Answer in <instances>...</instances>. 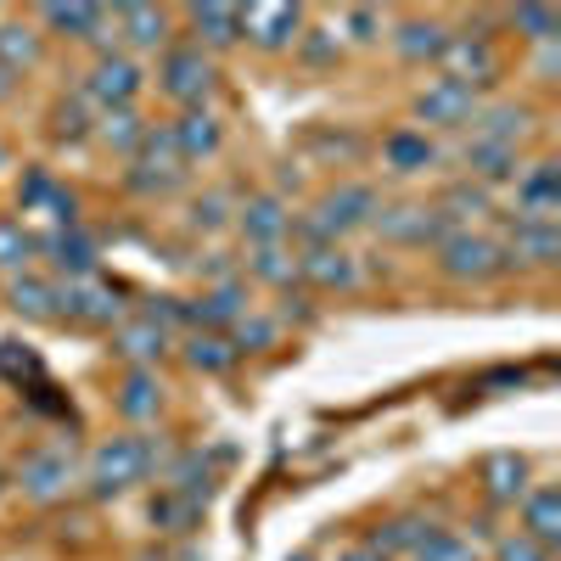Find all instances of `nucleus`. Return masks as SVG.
<instances>
[{"label": "nucleus", "instance_id": "nucleus-10", "mask_svg": "<svg viewBox=\"0 0 561 561\" xmlns=\"http://www.w3.org/2000/svg\"><path fill=\"white\" fill-rule=\"evenodd\" d=\"M135 90H140V68H135L129 57L107 51L96 68H90V79H84V102L107 113V107H129Z\"/></svg>", "mask_w": 561, "mask_h": 561}, {"label": "nucleus", "instance_id": "nucleus-27", "mask_svg": "<svg viewBox=\"0 0 561 561\" xmlns=\"http://www.w3.org/2000/svg\"><path fill=\"white\" fill-rule=\"evenodd\" d=\"M113 28L129 34L135 45H163L169 39V12H158V7H118Z\"/></svg>", "mask_w": 561, "mask_h": 561}, {"label": "nucleus", "instance_id": "nucleus-26", "mask_svg": "<svg viewBox=\"0 0 561 561\" xmlns=\"http://www.w3.org/2000/svg\"><path fill=\"white\" fill-rule=\"evenodd\" d=\"M158 404H163V388H158L152 370H129L124 388H118V410H124L129 421H152Z\"/></svg>", "mask_w": 561, "mask_h": 561}, {"label": "nucleus", "instance_id": "nucleus-7", "mask_svg": "<svg viewBox=\"0 0 561 561\" xmlns=\"http://www.w3.org/2000/svg\"><path fill=\"white\" fill-rule=\"evenodd\" d=\"M478 113V90L472 84H455V79H427V90L415 96V118L421 124H438V129H466Z\"/></svg>", "mask_w": 561, "mask_h": 561}, {"label": "nucleus", "instance_id": "nucleus-30", "mask_svg": "<svg viewBox=\"0 0 561 561\" xmlns=\"http://www.w3.org/2000/svg\"><path fill=\"white\" fill-rule=\"evenodd\" d=\"M12 309L28 314V320L62 314V309H57V287H51V280H39V275H18V280H12Z\"/></svg>", "mask_w": 561, "mask_h": 561}, {"label": "nucleus", "instance_id": "nucleus-24", "mask_svg": "<svg viewBox=\"0 0 561 561\" xmlns=\"http://www.w3.org/2000/svg\"><path fill=\"white\" fill-rule=\"evenodd\" d=\"M483 483H489L494 500H523V494H528V460L511 455V449L489 455V460H483Z\"/></svg>", "mask_w": 561, "mask_h": 561}, {"label": "nucleus", "instance_id": "nucleus-13", "mask_svg": "<svg viewBox=\"0 0 561 561\" xmlns=\"http://www.w3.org/2000/svg\"><path fill=\"white\" fill-rule=\"evenodd\" d=\"M237 225L253 248H275V242H287V230H293V208L280 197H248Z\"/></svg>", "mask_w": 561, "mask_h": 561}, {"label": "nucleus", "instance_id": "nucleus-39", "mask_svg": "<svg viewBox=\"0 0 561 561\" xmlns=\"http://www.w3.org/2000/svg\"><path fill=\"white\" fill-rule=\"evenodd\" d=\"M511 23H517L528 39H539V45H556V12H545V7H523Z\"/></svg>", "mask_w": 561, "mask_h": 561}, {"label": "nucleus", "instance_id": "nucleus-5", "mask_svg": "<svg viewBox=\"0 0 561 561\" xmlns=\"http://www.w3.org/2000/svg\"><path fill=\"white\" fill-rule=\"evenodd\" d=\"M158 79L180 107H203L208 90H214V62H208V51H197V45H174V51H163V62H158Z\"/></svg>", "mask_w": 561, "mask_h": 561}, {"label": "nucleus", "instance_id": "nucleus-33", "mask_svg": "<svg viewBox=\"0 0 561 561\" xmlns=\"http://www.w3.org/2000/svg\"><path fill=\"white\" fill-rule=\"evenodd\" d=\"M248 270L259 275V280H270V287H293L298 280V253H287V248H253L248 253Z\"/></svg>", "mask_w": 561, "mask_h": 561}, {"label": "nucleus", "instance_id": "nucleus-28", "mask_svg": "<svg viewBox=\"0 0 561 561\" xmlns=\"http://www.w3.org/2000/svg\"><path fill=\"white\" fill-rule=\"evenodd\" d=\"M185 365L219 377V370L237 365V348H230V337H219V332H192V337H185Z\"/></svg>", "mask_w": 561, "mask_h": 561}, {"label": "nucleus", "instance_id": "nucleus-6", "mask_svg": "<svg viewBox=\"0 0 561 561\" xmlns=\"http://www.w3.org/2000/svg\"><path fill=\"white\" fill-rule=\"evenodd\" d=\"M382 230V242H399V248H438L449 237V219L438 208H421V203H399V208H377V219H370Z\"/></svg>", "mask_w": 561, "mask_h": 561}, {"label": "nucleus", "instance_id": "nucleus-9", "mask_svg": "<svg viewBox=\"0 0 561 561\" xmlns=\"http://www.w3.org/2000/svg\"><path fill=\"white\" fill-rule=\"evenodd\" d=\"M438 68H444V79L478 90V84H489V79L500 73V57H494V45H489L483 34H449Z\"/></svg>", "mask_w": 561, "mask_h": 561}, {"label": "nucleus", "instance_id": "nucleus-35", "mask_svg": "<svg viewBox=\"0 0 561 561\" xmlns=\"http://www.w3.org/2000/svg\"><path fill=\"white\" fill-rule=\"evenodd\" d=\"M34 62H39L34 28H28V23H7V28H0V68L18 73V68H34Z\"/></svg>", "mask_w": 561, "mask_h": 561}, {"label": "nucleus", "instance_id": "nucleus-34", "mask_svg": "<svg viewBox=\"0 0 561 561\" xmlns=\"http://www.w3.org/2000/svg\"><path fill=\"white\" fill-rule=\"evenodd\" d=\"M466 169L478 174V185L505 180L511 169H517V147H489V140H472V147H466Z\"/></svg>", "mask_w": 561, "mask_h": 561}, {"label": "nucleus", "instance_id": "nucleus-41", "mask_svg": "<svg viewBox=\"0 0 561 561\" xmlns=\"http://www.w3.org/2000/svg\"><path fill=\"white\" fill-rule=\"evenodd\" d=\"M192 225H197V230H219V225H225V197H203V203L192 208Z\"/></svg>", "mask_w": 561, "mask_h": 561}, {"label": "nucleus", "instance_id": "nucleus-15", "mask_svg": "<svg viewBox=\"0 0 561 561\" xmlns=\"http://www.w3.org/2000/svg\"><path fill=\"white\" fill-rule=\"evenodd\" d=\"M242 28L253 34L259 51H280V45L298 39L304 12H298V7H248V12H242Z\"/></svg>", "mask_w": 561, "mask_h": 561}, {"label": "nucleus", "instance_id": "nucleus-21", "mask_svg": "<svg viewBox=\"0 0 561 561\" xmlns=\"http://www.w3.org/2000/svg\"><path fill=\"white\" fill-rule=\"evenodd\" d=\"M444 28L433 23V18H410V23H399V34H393V45H399V57L404 62H438L444 57Z\"/></svg>", "mask_w": 561, "mask_h": 561}, {"label": "nucleus", "instance_id": "nucleus-25", "mask_svg": "<svg viewBox=\"0 0 561 561\" xmlns=\"http://www.w3.org/2000/svg\"><path fill=\"white\" fill-rule=\"evenodd\" d=\"M185 314L203 320V332H208V325H237V320L248 314V298H242V287H230V280H225V287L203 293V298H197L192 309H185Z\"/></svg>", "mask_w": 561, "mask_h": 561}, {"label": "nucleus", "instance_id": "nucleus-2", "mask_svg": "<svg viewBox=\"0 0 561 561\" xmlns=\"http://www.w3.org/2000/svg\"><path fill=\"white\" fill-rule=\"evenodd\" d=\"M152 460H158V449L147 438H107L96 455H90V489L96 494H124V489H135L140 478L152 472Z\"/></svg>", "mask_w": 561, "mask_h": 561}, {"label": "nucleus", "instance_id": "nucleus-17", "mask_svg": "<svg viewBox=\"0 0 561 561\" xmlns=\"http://www.w3.org/2000/svg\"><path fill=\"white\" fill-rule=\"evenodd\" d=\"M163 348H169V332L158 320H118V332H113V354H124V359H135L140 370H147L152 359H163Z\"/></svg>", "mask_w": 561, "mask_h": 561}, {"label": "nucleus", "instance_id": "nucleus-14", "mask_svg": "<svg viewBox=\"0 0 561 561\" xmlns=\"http://www.w3.org/2000/svg\"><path fill=\"white\" fill-rule=\"evenodd\" d=\"M561 253V230L556 225H539V219H511V264H528V270H545L556 264Z\"/></svg>", "mask_w": 561, "mask_h": 561}, {"label": "nucleus", "instance_id": "nucleus-4", "mask_svg": "<svg viewBox=\"0 0 561 561\" xmlns=\"http://www.w3.org/2000/svg\"><path fill=\"white\" fill-rule=\"evenodd\" d=\"M135 192H174V185L185 180V163H180V152H174V135H169V124L163 129H147L140 135V147H135Z\"/></svg>", "mask_w": 561, "mask_h": 561}, {"label": "nucleus", "instance_id": "nucleus-8", "mask_svg": "<svg viewBox=\"0 0 561 561\" xmlns=\"http://www.w3.org/2000/svg\"><path fill=\"white\" fill-rule=\"evenodd\" d=\"M57 309L73 320H90V325H113L124 304H118V287H107L102 275H68L57 287Z\"/></svg>", "mask_w": 561, "mask_h": 561}, {"label": "nucleus", "instance_id": "nucleus-22", "mask_svg": "<svg viewBox=\"0 0 561 561\" xmlns=\"http://www.w3.org/2000/svg\"><path fill=\"white\" fill-rule=\"evenodd\" d=\"M192 28H197V51H219V45L242 39V12L237 7H192Z\"/></svg>", "mask_w": 561, "mask_h": 561}, {"label": "nucleus", "instance_id": "nucleus-31", "mask_svg": "<svg viewBox=\"0 0 561 561\" xmlns=\"http://www.w3.org/2000/svg\"><path fill=\"white\" fill-rule=\"evenodd\" d=\"M96 135L107 140L113 152H135V147H140V135H147V124H140L135 107H107V113L96 118Z\"/></svg>", "mask_w": 561, "mask_h": 561}, {"label": "nucleus", "instance_id": "nucleus-32", "mask_svg": "<svg viewBox=\"0 0 561 561\" xmlns=\"http://www.w3.org/2000/svg\"><path fill=\"white\" fill-rule=\"evenodd\" d=\"M39 23H51V28L73 34V39H96V28L107 23V7H45Z\"/></svg>", "mask_w": 561, "mask_h": 561}, {"label": "nucleus", "instance_id": "nucleus-1", "mask_svg": "<svg viewBox=\"0 0 561 561\" xmlns=\"http://www.w3.org/2000/svg\"><path fill=\"white\" fill-rule=\"evenodd\" d=\"M377 192L370 185H337V192H325L314 203V214L304 219V237L309 248H337L343 237H354V230H365L370 219H377Z\"/></svg>", "mask_w": 561, "mask_h": 561}, {"label": "nucleus", "instance_id": "nucleus-23", "mask_svg": "<svg viewBox=\"0 0 561 561\" xmlns=\"http://www.w3.org/2000/svg\"><path fill=\"white\" fill-rule=\"evenodd\" d=\"M45 253L57 259L62 275H96V242H90L84 230H73V225H62L57 237L45 242Z\"/></svg>", "mask_w": 561, "mask_h": 561}, {"label": "nucleus", "instance_id": "nucleus-29", "mask_svg": "<svg viewBox=\"0 0 561 561\" xmlns=\"http://www.w3.org/2000/svg\"><path fill=\"white\" fill-rule=\"evenodd\" d=\"M438 214L449 219V230H466V219H483L489 214V185H478V180L449 185V197L438 203Z\"/></svg>", "mask_w": 561, "mask_h": 561}, {"label": "nucleus", "instance_id": "nucleus-36", "mask_svg": "<svg viewBox=\"0 0 561 561\" xmlns=\"http://www.w3.org/2000/svg\"><path fill=\"white\" fill-rule=\"evenodd\" d=\"M410 561H478V550L466 545V539H455L449 528H433L427 539L415 545V556Z\"/></svg>", "mask_w": 561, "mask_h": 561}, {"label": "nucleus", "instance_id": "nucleus-38", "mask_svg": "<svg viewBox=\"0 0 561 561\" xmlns=\"http://www.w3.org/2000/svg\"><path fill=\"white\" fill-rule=\"evenodd\" d=\"M275 343V320H264V314H242L237 325H230V348H270Z\"/></svg>", "mask_w": 561, "mask_h": 561}, {"label": "nucleus", "instance_id": "nucleus-11", "mask_svg": "<svg viewBox=\"0 0 561 561\" xmlns=\"http://www.w3.org/2000/svg\"><path fill=\"white\" fill-rule=\"evenodd\" d=\"M18 489H23L34 505L62 500V494L73 489V460H68L62 449H39V455H28V460L18 466Z\"/></svg>", "mask_w": 561, "mask_h": 561}, {"label": "nucleus", "instance_id": "nucleus-37", "mask_svg": "<svg viewBox=\"0 0 561 561\" xmlns=\"http://www.w3.org/2000/svg\"><path fill=\"white\" fill-rule=\"evenodd\" d=\"M34 237H28V230L18 225V219H0V264H7V270H23L28 259H34Z\"/></svg>", "mask_w": 561, "mask_h": 561}, {"label": "nucleus", "instance_id": "nucleus-44", "mask_svg": "<svg viewBox=\"0 0 561 561\" xmlns=\"http://www.w3.org/2000/svg\"><path fill=\"white\" fill-rule=\"evenodd\" d=\"M7 90H12V73H7V68H0V96H7Z\"/></svg>", "mask_w": 561, "mask_h": 561}, {"label": "nucleus", "instance_id": "nucleus-43", "mask_svg": "<svg viewBox=\"0 0 561 561\" xmlns=\"http://www.w3.org/2000/svg\"><path fill=\"white\" fill-rule=\"evenodd\" d=\"M343 561H388V556H377V550H365V545H359V550H348Z\"/></svg>", "mask_w": 561, "mask_h": 561}, {"label": "nucleus", "instance_id": "nucleus-3", "mask_svg": "<svg viewBox=\"0 0 561 561\" xmlns=\"http://www.w3.org/2000/svg\"><path fill=\"white\" fill-rule=\"evenodd\" d=\"M438 264H444L449 280H489L505 264V253H500L494 237H483V230H449L438 242Z\"/></svg>", "mask_w": 561, "mask_h": 561}, {"label": "nucleus", "instance_id": "nucleus-20", "mask_svg": "<svg viewBox=\"0 0 561 561\" xmlns=\"http://www.w3.org/2000/svg\"><path fill=\"white\" fill-rule=\"evenodd\" d=\"M382 158H388L393 174H421V169L438 163V147H433V140L421 135V129H399V135L382 140Z\"/></svg>", "mask_w": 561, "mask_h": 561}, {"label": "nucleus", "instance_id": "nucleus-18", "mask_svg": "<svg viewBox=\"0 0 561 561\" xmlns=\"http://www.w3.org/2000/svg\"><path fill=\"white\" fill-rule=\"evenodd\" d=\"M523 534H528L539 550H556V539H561V494H556V489L523 494Z\"/></svg>", "mask_w": 561, "mask_h": 561}, {"label": "nucleus", "instance_id": "nucleus-40", "mask_svg": "<svg viewBox=\"0 0 561 561\" xmlns=\"http://www.w3.org/2000/svg\"><path fill=\"white\" fill-rule=\"evenodd\" d=\"M494 556H500V561H550V550H539L528 534H505Z\"/></svg>", "mask_w": 561, "mask_h": 561}, {"label": "nucleus", "instance_id": "nucleus-16", "mask_svg": "<svg viewBox=\"0 0 561 561\" xmlns=\"http://www.w3.org/2000/svg\"><path fill=\"white\" fill-rule=\"evenodd\" d=\"M298 275L314 280V287L348 293L354 280H359V264H354V253H343V248H304V253H298Z\"/></svg>", "mask_w": 561, "mask_h": 561}, {"label": "nucleus", "instance_id": "nucleus-12", "mask_svg": "<svg viewBox=\"0 0 561 561\" xmlns=\"http://www.w3.org/2000/svg\"><path fill=\"white\" fill-rule=\"evenodd\" d=\"M169 135H174L180 163H203V158L219 152V118H214L208 107H185V113L169 124Z\"/></svg>", "mask_w": 561, "mask_h": 561}, {"label": "nucleus", "instance_id": "nucleus-19", "mask_svg": "<svg viewBox=\"0 0 561 561\" xmlns=\"http://www.w3.org/2000/svg\"><path fill=\"white\" fill-rule=\"evenodd\" d=\"M528 135V107H478L472 113V140H489V147H517Z\"/></svg>", "mask_w": 561, "mask_h": 561}, {"label": "nucleus", "instance_id": "nucleus-42", "mask_svg": "<svg viewBox=\"0 0 561 561\" xmlns=\"http://www.w3.org/2000/svg\"><path fill=\"white\" fill-rule=\"evenodd\" d=\"M343 23L354 28V39H377V28H382V18H377V12H348Z\"/></svg>", "mask_w": 561, "mask_h": 561}]
</instances>
